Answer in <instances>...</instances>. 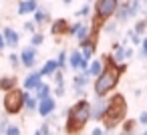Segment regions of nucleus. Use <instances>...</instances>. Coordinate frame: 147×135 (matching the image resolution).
Returning a JSON list of instances; mask_svg holds the SVG:
<instances>
[{
	"mask_svg": "<svg viewBox=\"0 0 147 135\" xmlns=\"http://www.w3.org/2000/svg\"><path fill=\"white\" fill-rule=\"evenodd\" d=\"M57 71H59L57 59H49V61H45V65L40 67V75H42V77H53Z\"/></svg>",
	"mask_w": 147,
	"mask_h": 135,
	"instance_id": "17",
	"label": "nucleus"
},
{
	"mask_svg": "<svg viewBox=\"0 0 147 135\" xmlns=\"http://www.w3.org/2000/svg\"><path fill=\"white\" fill-rule=\"evenodd\" d=\"M8 63H10V67L16 71L18 67H20V55H16V53H12V55H8Z\"/></svg>",
	"mask_w": 147,
	"mask_h": 135,
	"instance_id": "31",
	"label": "nucleus"
},
{
	"mask_svg": "<svg viewBox=\"0 0 147 135\" xmlns=\"http://www.w3.org/2000/svg\"><path fill=\"white\" fill-rule=\"evenodd\" d=\"M135 135H137V133H135Z\"/></svg>",
	"mask_w": 147,
	"mask_h": 135,
	"instance_id": "50",
	"label": "nucleus"
},
{
	"mask_svg": "<svg viewBox=\"0 0 147 135\" xmlns=\"http://www.w3.org/2000/svg\"><path fill=\"white\" fill-rule=\"evenodd\" d=\"M125 57H127V59H131V57H133V49L125 47Z\"/></svg>",
	"mask_w": 147,
	"mask_h": 135,
	"instance_id": "43",
	"label": "nucleus"
},
{
	"mask_svg": "<svg viewBox=\"0 0 147 135\" xmlns=\"http://www.w3.org/2000/svg\"><path fill=\"white\" fill-rule=\"evenodd\" d=\"M89 83H91L89 73L87 71H79L75 75V79H73V91H75V95L77 97H85V89H87Z\"/></svg>",
	"mask_w": 147,
	"mask_h": 135,
	"instance_id": "8",
	"label": "nucleus"
},
{
	"mask_svg": "<svg viewBox=\"0 0 147 135\" xmlns=\"http://www.w3.org/2000/svg\"><path fill=\"white\" fill-rule=\"evenodd\" d=\"M81 61H83V55H81V51H79V49L69 53V67H71L73 71H79V65H81Z\"/></svg>",
	"mask_w": 147,
	"mask_h": 135,
	"instance_id": "23",
	"label": "nucleus"
},
{
	"mask_svg": "<svg viewBox=\"0 0 147 135\" xmlns=\"http://www.w3.org/2000/svg\"><path fill=\"white\" fill-rule=\"evenodd\" d=\"M24 30L32 34V32L36 30V24H34V20H28V22H24Z\"/></svg>",
	"mask_w": 147,
	"mask_h": 135,
	"instance_id": "36",
	"label": "nucleus"
},
{
	"mask_svg": "<svg viewBox=\"0 0 147 135\" xmlns=\"http://www.w3.org/2000/svg\"><path fill=\"white\" fill-rule=\"evenodd\" d=\"M40 83H42V75H40V71H32V73L26 75V79H24V83H22V89L32 93Z\"/></svg>",
	"mask_w": 147,
	"mask_h": 135,
	"instance_id": "10",
	"label": "nucleus"
},
{
	"mask_svg": "<svg viewBox=\"0 0 147 135\" xmlns=\"http://www.w3.org/2000/svg\"><path fill=\"white\" fill-rule=\"evenodd\" d=\"M107 105H109L107 97H95V101L91 103V119L93 121H103V117L107 113Z\"/></svg>",
	"mask_w": 147,
	"mask_h": 135,
	"instance_id": "6",
	"label": "nucleus"
},
{
	"mask_svg": "<svg viewBox=\"0 0 147 135\" xmlns=\"http://www.w3.org/2000/svg\"><path fill=\"white\" fill-rule=\"evenodd\" d=\"M115 69L123 75V73H127V63H115Z\"/></svg>",
	"mask_w": 147,
	"mask_h": 135,
	"instance_id": "39",
	"label": "nucleus"
},
{
	"mask_svg": "<svg viewBox=\"0 0 147 135\" xmlns=\"http://www.w3.org/2000/svg\"><path fill=\"white\" fill-rule=\"evenodd\" d=\"M89 121H91V103L83 97V99H79L75 105L69 107L65 129H67L69 135H77L79 131L85 129V125H87Z\"/></svg>",
	"mask_w": 147,
	"mask_h": 135,
	"instance_id": "2",
	"label": "nucleus"
},
{
	"mask_svg": "<svg viewBox=\"0 0 147 135\" xmlns=\"http://www.w3.org/2000/svg\"><path fill=\"white\" fill-rule=\"evenodd\" d=\"M4 47H6V41H4V34H2V32H0V51H2Z\"/></svg>",
	"mask_w": 147,
	"mask_h": 135,
	"instance_id": "42",
	"label": "nucleus"
},
{
	"mask_svg": "<svg viewBox=\"0 0 147 135\" xmlns=\"http://www.w3.org/2000/svg\"><path fill=\"white\" fill-rule=\"evenodd\" d=\"M75 38L81 43V41H89L91 38V22H85L83 20V24H81V28H79V32L75 34Z\"/></svg>",
	"mask_w": 147,
	"mask_h": 135,
	"instance_id": "22",
	"label": "nucleus"
},
{
	"mask_svg": "<svg viewBox=\"0 0 147 135\" xmlns=\"http://www.w3.org/2000/svg\"><path fill=\"white\" fill-rule=\"evenodd\" d=\"M4 135H22V129L18 125H8V129H6Z\"/></svg>",
	"mask_w": 147,
	"mask_h": 135,
	"instance_id": "33",
	"label": "nucleus"
},
{
	"mask_svg": "<svg viewBox=\"0 0 147 135\" xmlns=\"http://www.w3.org/2000/svg\"><path fill=\"white\" fill-rule=\"evenodd\" d=\"M63 2H65V4H71V2H73V0H63Z\"/></svg>",
	"mask_w": 147,
	"mask_h": 135,
	"instance_id": "45",
	"label": "nucleus"
},
{
	"mask_svg": "<svg viewBox=\"0 0 147 135\" xmlns=\"http://www.w3.org/2000/svg\"><path fill=\"white\" fill-rule=\"evenodd\" d=\"M81 24H83L81 20H77V22H71V24H69V32H67V34H71V36H75V34L79 32V28H81Z\"/></svg>",
	"mask_w": 147,
	"mask_h": 135,
	"instance_id": "32",
	"label": "nucleus"
},
{
	"mask_svg": "<svg viewBox=\"0 0 147 135\" xmlns=\"http://www.w3.org/2000/svg\"><path fill=\"white\" fill-rule=\"evenodd\" d=\"M53 79H55L53 95H55V97H65V93H67L65 89H67V87H65V75H63V71L59 69V71H57V73L53 75Z\"/></svg>",
	"mask_w": 147,
	"mask_h": 135,
	"instance_id": "13",
	"label": "nucleus"
},
{
	"mask_svg": "<svg viewBox=\"0 0 147 135\" xmlns=\"http://www.w3.org/2000/svg\"><path fill=\"white\" fill-rule=\"evenodd\" d=\"M127 117V99L121 93H115L109 97V105H107V113L103 117V129L105 131H113L115 127H119Z\"/></svg>",
	"mask_w": 147,
	"mask_h": 135,
	"instance_id": "3",
	"label": "nucleus"
},
{
	"mask_svg": "<svg viewBox=\"0 0 147 135\" xmlns=\"http://www.w3.org/2000/svg\"><path fill=\"white\" fill-rule=\"evenodd\" d=\"M40 131H42V135H55L53 129H51V121H45L42 127H40Z\"/></svg>",
	"mask_w": 147,
	"mask_h": 135,
	"instance_id": "35",
	"label": "nucleus"
},
{
	"mask_svg": "<svg viewBox=\"0 0 147 135\" xmlns=\"http://www.w3.org/2000/svg\"><path fill=\"white\" fill-rule=\"evenodd\" d=\"M22 99H24V89H10L4 93L2 97V107L6 111V115H18L24 111V105H22Z\"/></svg>",
	"mask_w": 147,
	"mask_h": 135,
	"instance_id": "4",
	"label": "nucleus"
},
{
	"mask_svg": "<svg viewBox=\"0 0 147 135\" xmlns=\"http://www.w3.org/2000/svg\"><path fill=\"white\" fill-rule=\"evenodd\" d=\"M129 2H141V0H129Z\"/></svg>",
	"mask_w": 147,
	"mask_h": 135,
	"instance_id": "46",
	"label": "nucleus"
},
{
	"mask_svg": "<svg viewBox=\"0 0 147 135\" xmlns=\"http://www.w3.org/2000/svg\"><path fill=\"white\" fill-rule=\"evenodd\" d=\"M139 47H141L139 55H141L143 59H147V36H143V38H141V45H139Z\"/></svg>",
	"mask_w": 147,
	"mask_h": 135,
	"instance_id": "34",
	"label": "nucleus"
},
{
	"mask_svg": "<svg viewBox=\"0 0 147 135\" xmlns=\"http://www.w3.org/2000/svg\"><path fill=\"white\" fill-rule=\"evenodd\" d=\"M103 30H105L107 34H113V32H117V24H115V22H107V26H105Z\"/></svg>",
	"mask_w": 147,
	"mask_h": 135,
	"instance_id": "37",
	"label": "nucleus"
},
{
	"mask_svg": "<svg viewBox=\"0 0 147 135\" xmlns=\"http://www.w3.org/2000/svg\"><path fill=\"white\" fill-rule=\"evenodd\" d=\"M2 34H4L6 47H10V49H16V47H18V43H20V34H18L12 26H4V28H2Z\"/></svg>",
	"mask_w": 147,
	"mask_h": 135,
	"instance_id": "12",
	"label": "nucleus"
},
{
	"mask_svg": "<svg viewBox=\"0 0 147 135\" xmlns=\"http://www.w3.org/2000/svg\"><path fill=\"white\" fill-rule=\"evenodd\" d=\"M36 61H38L36 47L28 45V47H24V49L20 51V65H22L24 69H32V67L36 65Z\"/></svg>",
	"mask_w": 147,
	"mask_h": 135,
	"instance_id": "7",
	"label": "nucleus"
},
{
	"mask_svg": "<svg viewBox=\"0 0 147 135\" xmlns=\"http://www.w3.org/2000/svg\"><path fill=\"white\" fill-rule=\"evenodd\" d=\"M141 135H147V129H145V131H143V133H141Z\"/></svg>",
	"mask_w": 147,
	"mask_h": 135,
	"instance_id": "47",
	"label": "nucleus"
},
{
	"mask_svg": "<svg viewBox=\"0 0 147 135\" xmlns=\"http://www.w3.org/2000/svg\"><path fill=\"white\" fill-rule=\"evenodd\" d=\"M119 6V0H97L95 2V8H93V14L99 16L103 22L109 20L111 16H115V10Z\"/></svg>",
	"mask_w": 147,
	"mask_h": 135,
	"instance_id": "5",
	"label": "nucleus"
},
{
	"mask_svg": "<svg viewBox=\"0 0 147 135\" xmlns=\"http://www.w3.org/2000/svg\"><path fill=\"white\" fill-rule=\"evenodd\" d=\"M103 61H105V69L99 77H95V85H93V93L95 97H107L109 93H113L119 85V79H121V73L115 69V61L111 55H103Z\"/></svg>",
	"mask_w": 147,
	"mask_h": 135,
	"instance_id": "1",
	"label": "nucleus"
},
{
	"mask_svg": "<svg viewBox=\"0 0 147 135\" xmlns=\"http://www.w3.org/2000/svg\"><path fill=\"white\" fill-rule=\"evenodd\" d=\"M145 20H147V10H145Z\"/></svg>",
	"mask_w": 147,
	"mask_h": 135,
	"instance_id": "48",
	"label": "nucleus"
},
{
	"mask_svg": "<svg viewBox=\"0 0 147 135\" xmlns=\"http://www.w3.org/2000/svg\"><path fill=\"white\" fill-rule=\"evenodd\" d=\"M119 2H121V0H119Z\"/></svg>",
	"mask_w": 147,
	"mask_h": 135,
	"instance_id": "49",
	"label": "nucleus"
},
{
	"mask_svg": "<svg viewBox=\"0 0 147 135\" xmlns=\"http://www.w3.org/2000/svg\"><path fill=\"white\" fill-rule=\"evenodd\" d=\"M69 24H71V22H67L65 18H57V20H53V22H51V34H53L55 38L67 34V32H69Z\"/></svg>",
	"mask_w": 147,
	"mask_h": 135,
	"instance_id": "11",
	"label": "nucleus"
},
{
	"mask_svg": "<svg viewBox=\"0 0 147 135\" xmlns=\"http://www.w3.org/2000/svg\"><path fill=\"white\" fill-rule=\"evenodd\" d=\"M121 125H123L121 135H135V129H137V125H139V123H137V119H131V121H127V119H125Z\"/></svg>",
	"mask_w": 147,
	"mask_h": 135,
	"instance_id": "24",
	"label": "nucleus"
},
{
	"mask_svg": "<svg viewBox=\"0 0 147 135\" xmlns=\"http://www.w3.org/2000/svg\"><path fill=\"white\" fill-rule=\"evenodd\" d=\"M137 123L147 127V111H141V113H139V117H137Z\"/></svg>",
	"mask_w": 147,
	"mask_h": 135,
	"instance_id": "38",
	"label": "nucleus"
},
{
	"mask_svg": "<svg viewBox=\"0 0 147 135\" xmlns=\"http://www.w3.org/2000/svg\"><path fill=\"white\" fill-rule=\"evenodd\" d=\"M42 43H45V34H42V32H32V36H30V45L38 49Z\"/></svg>",
	"mask_w": 147,
	"mask_h": 135,
	"instance_id": "27",
	"label": "nucleus"
},
{
	"mask_svg": "<svg viewBox=\"0 0 147 135\" xmlns=\"http://www.w3.org/2000/svg\"><path fill=\"white\" fill-rule=\"evenodd\" d=\"M36 8H38V0H20L16 10L20 16H24V14H32Z\"/></svg>",
	"mask_w": 147,
	"mask_h": 135,
	"instance_id": "14",
	"label": "nucleus"
},
{
	"mask_svg": "<svg viewBox=\"0 0 147 135\" xmlns=\"http://www.w3.org/2000/svg\"><path fill=\"white\" fill-rule=\"evenodd\" d=\"M67 61H69L67 51H61V53H59V57H57V65H59V69H61V71L67 67Z\"/></svg>",
	"mask_w": 147,
	"mask_h": 135,
	"instance_id": "29",
	"label": "nucleus"
},
{
	"mask_svg": "<svg viewBox=\"0 0 147 135\" xmlns=\"http://www.w3.org/2000/svg\"><path fill=\"white\" fill-rule=\"evenodd\" d=\"M32 135H42V131H40V129H36V131H34Z\"/></svg>",
	"mask_w": 147,
	"mask_h": 135,
	"instance_id": "44",
	"label": "nucleus"
},
{
	"mask_svg": "<svg viewBox=\"0 0 147 135\" xmlns=\"http://www.w3.org/2000/svg\"><path fill=\"white\" fill-rule=\"evenodd\" d=\"M6 129H8V119H2L0 121V133H6Z\"/></svg>",
	"mask_w": 147,
	"mask_h": 135,
	"instance_id": "40",
	"label": "nucleus"
},
{
	"mask_svg": "<svg viewBox=\"0 0 147 135\" xmlns=\"http://www.w3.org/2000/svg\"><path fill=\"white\" fill-rule=\"evenodd\" d=\"M111 57H113L115 63H125V61H127V57H125V45L117 47V49H115V55H111Z\"/></svg>",
	"mask_w": 147,
	"mask_h": 135,
	"instance_id": "25",
	"label": "nucleus"
},
{
	"mask_svg": "<svg viewBox=\"0 0 147 135\" xmlns=\"http://www.w3.org/2000/svg\"><path fill=\"white\" fill-rule=\"evenodd\" d=\"M91 10H93V8H91V4H83V6L75 12V16H77V18H87V16L91 14Z\"/></svg>",
	"mask_w": 147,
	"mask_h": 135,
	"instance_id": "26",
	"label": "nucleus"
},
{
	"mask_svg": "<svg viewBox=\"0 0 147 135\" xmlns=\"http://www.w3.org/2000/svg\"><path fill=\"white\" fill-rule=\"evenodd\" d=\"M127 38L131 41V45H141V38H143V36H141V34H137V32L131 28V30H127Z\"/></svg>",
	"mask_w": 147,
	"mask_h": 135,
	"instance_id": "30",
	"label": "nucleus"
},
{
	"mask_svg": "<svg viewBox=\"0 0 147 135\" xmlns=\"http://www.w3.org/2000/svg\"><path fill=\"white\" fill-rule=\"evenodd\" d=\"M133 30H135L137 34H141V36H143V34H145V30H147V20H145V18H143V20H137V22L133 24Z\"/></svg>",
	"mask_w": 147,
	"mask_h": 135,
	"instance_id": "28",
	"label": "nucleus"
},
{
	"mask_svg": "<svg viewBox=\"0 0 147 135\" xmlns=\"http://www.w3.org/2000/svg\"><path fill=\"white\" fill-rule=\"evenodd\" d=\"M129 18H131V16H129V6L119 2V6H117V10H115V20L123 24V22H127Z\"/></svg>",
	"mask_w": 147,
	"mask_h": 135,
	"instance_id": "19",
	"label": "nucleus"
},
{
	"mask_svg": "<svg viewBox=\"0 0 147 135\" xmlns=\"http://www.w3.org/2000/svg\"><path fill=\"white\" fill-rule=\"evenodd\" d=\"M22 105L26 111H36V105H38V99L30 93V91H24V99H22Z\"/></svg>",
	"mask_w": 147,
	"mask_h": 135,
	"instance_id": "21",
	"label": "nucleus"
},
{
	"mask_svg": "<svg viewBox=\"0 0 147 135\" xmlns=\"http://www.w3.org/2000/svg\"><path fill=\"white\" fill-rule=\"evenodd\" d=\"M14 87H18V79L14 77V75H6V77H2L0 79V91H10V89H14Z\"/></svg>",
	"mask_w": 147,
	"mask_h": 135,
	"instance_id": "18",
	"label": "nucleus"
},
{
	"mask_svg": "<svg viewBox=\"0 0 147 135\" xmlns=\"http://www.w3.org/2000/svg\"><path fill=\"white\" fill-rule=\"evenodd\" d=\"M57 111V99L51 95V97H47V99H40L38 101V105H36V113L40 115V117H51L53 113Z\"/></svg>",
	"mask_w": 147,
	"mask_h": 135,
	"instance_id": "9",
	"label": "nucleus"
},
{
	"mask_svg": "<svg viewBox=\"0 0 147 135\" xmlns=\"http://www.w3.org/2000/svg\"><path fill=\"white\" fill-rule=\"evenodd\" d=\"M32 14H34V24H36V26L51 24V12H49L47 8H40V6H38V8H36Z\"/></svg>",
	"mask_w": 147,
	"mask_h": 135,
	"instance_id": "15",
	"label": "nucleus"
},
{
	"mask_svg": "<svg viewBox=\"0 0 147 135\" xmlns=\"http://www.w3.org/2000/svg\"><path fill=\"white\" fill-rule=\"evenodd\" d=\"M53 95V87L49 85V83H40L36 89H34V97L40 101V99H47V97H51Z\"/></svg>",
	"mask_w": 147,
	"mask_h": 135,
	"instance_id": "20",
	"label": "nucleus"
},
{
	"mask_svg": "<svg viewBox=\"0 0 147 135\" xmlns=\"http://www.w3.org/2000/svg\"><path fill=\"white\" fill-rule=\"evenodd\" d=\"M103 69H105V61H103V59H93V61L89 63L87 73H89L91 79H95V77H99V75L103 73Z\"/></svg>",
	"mask_w": 147,
	"mask_h": 135,
	"instance_id": "16",
	"label": "nucleus"
},
{
	"mask_svg": "<svg viewBox=\"0 0 147 135\" xmlns=\"http://www.w3.org/2000/svg\"><path fill=\"white\" fill-rule=\"evenodd\" d=\"M91 135H105V129H103V127H95Z\"/></svg>",
	"mask_w": 147,
	"mask_h": 135,
	"instance_id": "41",
	"label": "nucleus"
}]
</instances>
